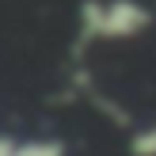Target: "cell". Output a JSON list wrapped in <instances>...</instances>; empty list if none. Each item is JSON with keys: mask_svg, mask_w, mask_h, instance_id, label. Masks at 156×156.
I'll list each match as a JSON object with an SVG mask.
<instances>
[{"mask_svg": "<svg viewBox=\"0 0 156 156\" xmlns=\"http://www.w3.org/2000/svg\"><path fill=\"white\" fill-rule=\"evenodd\" d=\"M152 12L141 0H88L80 8V42H126L145 34Z\"/></svg>", "mask_w": 156, "mask_h": 156, "instance_id": "obj_1", "label": "cell"}, {"mask_svg": "<svg viewBox=\"0 0 156 156\" xmlns=\"http://www.w3.org/2000/svg\"><path fill=\"white\" fill-rule=\"evenodd\" d=\"M15 156H65V145L61 141H19Z\"/></svg>", "mask_w": 156, "mask_h": 156, "instance_id": "obj_2", "label": "cell"}, {"mask_svg": "<svg viewBox=\"0 0 156 156\" xmlns=\"http://www.w3.org/2000/svg\"><path fill=\"white\" fill-rule=\"evenodd\" d=\"M129 152L133 156H156V122L145 129H137L133 137H129Z\"/></svg>", "mask_w": 156, "mask_h": 156, "instance_id": "obj_3", "label": "cell"}, {"mask_svg": "<svg viewBox=\"0 0 156 156\" xmlns=\"http://www.w3.org/2000/svg\"><path fill=\"white\" fill-rule=\"evenodd\" d=\"M15 145H19V141H12V137L0 133V156H15Z\"/></svg>", "mask_w": 156, "mask_h": 156, "instance_id": "obj_4", "label": "cell"}]
</instances>
